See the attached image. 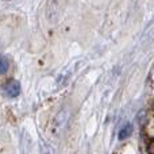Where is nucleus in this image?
Wrapping results in <instances>:
<instances>
[{"mask_svg": "<svg viewBox=\"0 0 154 154\" xmlns=\"http://www.w3.org/2000/svg\"><path fill=\"white\" fill-rule=\"evenodd\" d=\"M4 92L8 97H16L20 93V84L15 80H10L4 85Z\"/></svg>", "mask_w": 154, "mask_h": 154, "instance_id": "f257e3e1", "label": "nucleus"}, {"mask_svg": "<svg viewBox=\"0 0 154 154\" xmlns=\"http://www.w3.org/2000/svg\"><path fill=\"white\" fill-rule=\"evenodd\" d=\"M130 133H131V126L130 125H126L125 127L119 131V135H118V137H119V139H125L126 137L130 135Z\"/></svg>", "mask_w": 154, "mask_h": 154, "instance_id": "f03ea898", "label": "nucleus"}, {"mask_svg": "<svg viewBox=\"0 0 154 154\" xmlns=\"http://www.w3.org/2000/svg\"><path fill=\"white\" fill-rule=\"evenodd\" d=\"M0 66H2V73L4 75L5 73V70H7V66H8V64H7V60L4 58V57H2V64H0Z\"/></svg>", "mask_w": 154, "mask_h": 154, "instance_id": "7ed1b4c3", "label": "nucleus"}]
</instances>
